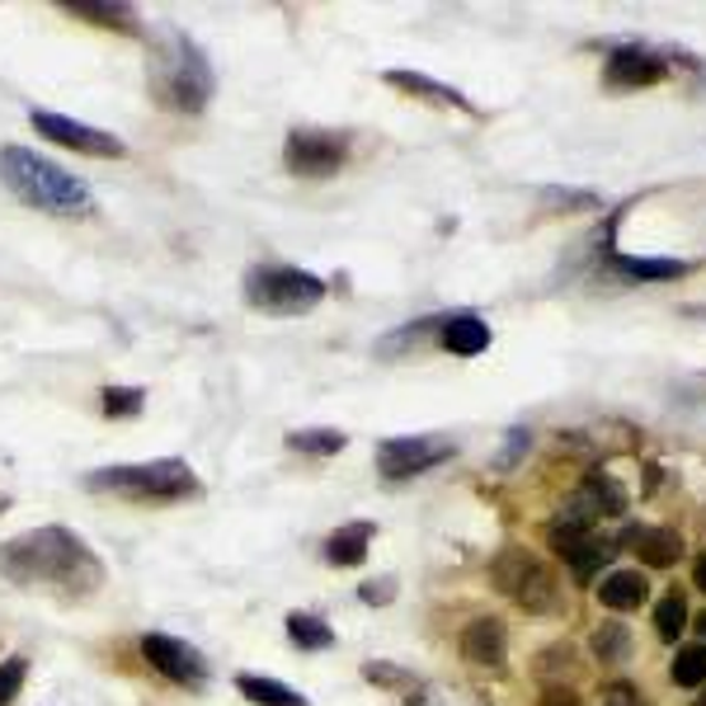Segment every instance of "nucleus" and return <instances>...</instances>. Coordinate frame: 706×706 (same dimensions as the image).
<instances>
[{"label": "nucleus", "instance_id": "obj_1", "mask_svg": "<svg viewBox=\"0 0 706 706\" xmlns=\"http://www.w3.org/2000/svg\"><path fill=\"white\" fill-rule=\"evenodd\" d=\"M0 574L20 589H62V593H95L104 584V565L71 528H33L0 542Z\"/></svg>", "mask_w": 706, "mask_h": 706}, {"label": "nucleus", "instance_id": "obj_2", "mask_svg": "<svg viewBox=\"0 0 706 706\" xmlns=\"http://www.w3.org/2000/svg\"><path fill=\"white\" fill-rule=\"evenodd\" d=\"M165 43H156V62H152V95L160 108L184 118H198L203 108L212 104V62L203 58V48L179 29L160 33Z\"/></svg>", "mask_w": 706, "mask_h": 706}, {"label": "nucleus", "instance_id": "obj_3", "mask_svg": "<svg viewBox=\"0 0 706 706\" xmlns=\"http://www.w3.org/2000/svg\"><path fill=\"white\" fill-rule=\"evenodd\" d=\"M0 179H6V189L24 208L58 212V217L90 212V184L62 170V165H52L48 156L29 152V146H0Z\"/></svg>", "mask_w": 706, "mask_h": 706}, {"label": "nucleus", "instance_id": "obj_4", "mask_svg": "<svg viewBox=\"0 0 706 706\" xmlns=\"http://www.w3.org/2000/svg\"><path fill=\"white\" fill-rule=\"evenodd\" d=\"M85 490L118 495V499H133V505H179V499L203 495V480L189 461L160 457V461H142V467H100L85 476Z\"/></svg>", "mask_w": 706, "mask_h": 706}, {"label": "nucleus", "instance_id": "obj_5", "mask_svg": "<svg viewBox=\"0 0 706 706\" xmlns=\"http://www.w3.org/2000/svg\"><path fill=\"white\" fill-rule=\"evenodd\" d=\"M246 307L264 315H307L325 302V283L292 264H255L246 273Z\"/></svg>", "mask_w": 706, "mask_h": 706}, {"label": "nucleus", "instance_id": "obj_6", "mask_svg": "<svg viewBox=\"0 0 706 706\" xmlns=\"http://www.w3.org/2000/svg\"><path fill=\"white\" fill-rule=\"evenodd\" d=\"M283 165L297 179H330L349 165V137L325 127H292L283 142Z\"/></svg>", "mask_w": 706, "mask_h": 706}, {"label": "nucleus", "instance_id": "obj_7", "mask_svg": "<svg viewBox=\"0 0 706 706\" xmlns=\"http://www.w3.org/2000/svg\"><path fill=\"white\" fill-rule=\"evenodd\" d=\"M29 123H33V133H39V137H48L52 146H66V152H76V156H95V160L127 156V142L123 137L100 133V127H85V123L66 118V114H52V108H33Z\"/></svg>", "mask_w": 706, "mask_h": 706}, {"label": "nucleus", "instance_id": "obj_8", "mask_svg": "<svg viewBox=\"0 0 706 706\" xmlns=\"http://www.w3.org/2000/svg\"><path fill=\"white\" fill-rule=\"evenodd\" d=\"M453 453H457V443L438 438V434L386 438V443H377V471H382V480H411L419 471H434L438 461H448Z\"/></svg>", "mask_w": 706, "mask_h": 706}, {"label": "nucleus", "instance_id": "obj_9", "mask_svg": "<svg viewBox=\"0 0 706 706\" xmlns=\"http://www.w3.org/2000/svg\"><path fill=\"white\" fill-rule=\"evenodd\" d=\"M137 645H142L146 664H152L156 674H165L170 683H179V687H203V683H208V660H203L189 641L165 636V631H146Z\"/></svg>", "mask_w": 706, "mask_h": 706}, {"label": "nucleus", "instance_id": "obj_10", "mask_svg": "<svg viewBox=\"0 0 706 706\" xmlns=\"http://www.w3.org/2000/svg\"><path fill=\"white\" fill-rule=\"evenodd\" d=\"M608 81L617 85V90L655 85V81H664V58H655L650 48L622 43V48H612V58H608Z\"/></svg>", "mask_w": 706, "mask_h": 706}, {"label": "nucleus", "instance_id": "obj_11", "mask_svg": "<svg viewBox=\"0 0 706 706\" xmlns=\"http://www.w3.org/2000/svg\"><path fill=\"white\" fill-rule=\"evenodd\" d=\"M626 509V495L617 480H608V476H589L580 495H574V505H570V518L574 523H589V518H612V513H622Z\"/></svg>", "mask_w": 706, "mask_h": 706}, {"label": "nucleus", "instance_id": "obj_12", "mask_svg": "<svg viewBox=\"0 0 706 706\" xmlns=\"http://www.w3.org/2000/svg\"><path fill=\"white\" fill-rule=\"evenodd\" d=\"M438 344L457 353V359H476V353L490 349V325L480 315H448L438 330Z\"/></svg>", "mask_w": 706, "mask_h": 706}, {"label": "nucleus", "instance_id": "obj_13", "mask_svg": "<svg viewBox=\"0 0 706 706\" xmlns=\"http://www.w3.org/2000/svg\"><path fill=\"white\" fill-rule=\"evenodd\" d=\"M461 655H467L471 664H505V626H499L495 617H476L467 631H461Z\"/></svg>", "mask_w": 706, "mask_h": 706}, {"label": "nucleus", "instance_id": "obj_14", "mask_svg": "<svg viewBox=\"0 0 706 706\" xmlns=\"http://www.w3.org/2000/svg\"><path fill=\"white\" fill-rule=\"evenodd\" d=\"M66 14H76L85 24H100V29H118V33H137L142 20L133 6H114V0H66L62 6Z\"/></svg>", "mask_w": 706, "mask_h": 706}, {"label": "nucleus", "instance_id": "obj_15", "mask_svg": "<svg viewBox=\"0 0 706 706\" xmlns=\"http://www.w3.org/2000/svg\"><path fill=\"white\" fill-rule=\"evenodd\" d=\"M608 269H617L626 278H641V283H664V278H683L693 264H687V259H636V255L608 250Z\"/></svg>", "mask_w": 706, "mask_h": 706}, {"label": "nucleus", "instance_id": "obj_16", "mask_svg": "<svg viewBox=\"0 0 706 706\" xmlns=\"http://www.w3.org/2000/svg\"><path fill=\"white\" fill-rule=\"evenodd\" d=\"M373 523H349L340 532L325 537V561L330 565H363L367 561V542H373Z\"/></svg>", "mask_w": 706, "mask_h": 706}, {"label": "nucleus", "instance_id": "obj_17", "mask_svg": "<svg viewBox=\"0 0 706 706\" xmlns=\"http://www.w3.org/2000/svg\"><path fill=\"white\" fill-rule=\"evenodd\" d=\"M631 547H636V556L645 565H655V570H664V565H674L678 561V551H683V542H678V532H668V528H636L626 537Z\"/></svg>", "mask_w": 706, "mask_h": 706}, {"label": "nucleus", "instance_id": "obj_18", "mask_svg": "<svg viewBox=\"0 0 706 706\" xmlns=\"http://www.w3.org/2000/svg\"><path fill=\"white\" fill-rule=\"evenodd\" d=\"M599 599L608 608H617V612H631V608H641L650 599V584H645L641 570H612L603 580V589H599Z\"/></svg>", "mask_w": 706, "mask_h": 706}, {"label": "nucleus", "instance_id": "obj_19", "mask_svg": "<svg viewBox=\"0 0 706 706\" xmlns=\"http://www.w3.org/2000/svg\"><path fill=\"white\" fill-rule=\"evenodd\" d=\"M236 687H240V697L255 706H307L302 693H292L288 683L264 678V674H236Z\"/></svg>", "mask_w": 706, "mask_h": 706}, {"label": "nucleus", "instance_id": "obj_20", "mask_svg": "<svg viewBox=\"0 0 706 706\" xmlns=\"http://www.w3.org/2000/svg\"><path fill=\"white\" fill-rule=\"evenodd\" d=\"M386 85L405 90V95H419V100H434V104H448V108H471L467 100L457 95V90L438 85L434 76H424V71H386Z\"/></svg>", "mask_w": 706, "mask_h": 706}, {"label": "nucleus", "instance_id": "obj_21", "mask_svg": "<svg viewBox=\"0 0 706 706\" xmlns=\"http://www.w3.org/2000/svg\"><path fill=\"white\" fill-rule=\"evenodd\" d=\"M283 448L302 453V457H334V453L349 448V434H340V429H292L283 438Z\"/></svg>", "mask_w": 706, "mask_h": 706}, {"label": "nucleus", "instance_id": "obj_22", "mask_svg": "<svg viewBox=\"0 0 706 706\" xmlns=\"http://www.w3.org/2000/svg\"><path fill=\"white\" fill-rule=\"evenodd\" d=\"M513 599H523V603H528V612H556V608H561V593H556V574H551V570H542V565H532V570H528V580L518 584Z\"/></svg>", "mask_w": 706, "mask_h": 706}, {"label": "nucleus", "instance_id": "obj_23", "mask_svg": "<svg viewBox=\"0 0 706 706\" xmlns=\"http://www.w3.org/2000/svg\"><path fill=\"white\" fill-rule=\"evenodd\" d=\"M443 321H448V315H424V321H415V325H401V330H392V334H386V340L377 344V353H382V359H396V353H405L411 344L434 340V334L443 330Z\"/></svg>", "mask_w": 706, "mask_h": 706}, {"label": "nucleus", "instance_id": "obj_24", "mask_svg": "<svg viewBox=\"0 0 706 706\" xmlns=\"http://www.w3.org/2000/svg\"><path fill=\"white\" fill-rule=\"evenodd\" d=\"M537 561L523 551V547H509V551H499L495 556V565H490V580H495V589H505V593H518V584L528 580V570H532Z\"/></svg>", "mask_w": 706, "mask_h": 706}, {"label": "nucleus", "instance_id": "obj_25", "mask_svg": "<svg viewBox=\"0 0 706 706\" xmlns=\"http://www.w3.org/2000/svg\"><path fill=\"white\" fill-rule=\"evenodd\" d=\"M100 411L108 419H137L146 411V392L142 386H118V382H108L104 392H100Z\"/></svg>", "mask_w": 706, "mask_h": 706}, {"label": "nucleus", "instance_id": "obj_26", "mask_svg": "<svg viewBox=\"0 0 706 706\" xmlns=\"http://www.w3.org/2000/svg\"><path fill=\"white\" fill-rule=\"evenodd\" d=\"M288 636L302 645V650H330V645H334L330 622L315 617V612H292V617H288Z\"/></svg>", "mask_w": 706, "mask_h": 706}, {"label": "nucleus", "instance_id": "obj_27", "mask_svg": "<svg viewBox=\"0 0 706 706\" xmlns=\"http://www.w3.org/2000/svg\"><path fill=\"white\" fill-rule=\"evenodd\" d=\"M608 556H612V547H603V542H593V537H580L570 551H565V561H570V574L580 584H589L593 580V570H603L608 565Z\"/></svg>", "mask_w": 706, "mask_h": 706}, {"label": "nucleus", "instance_id": "obj_28", "mask_svg": "<svg viewBox=\"0 0 706 706\" xmlns=\"http://www.w3.org/2000/svg\"><path fill=\"white\" fill-rule=\"evenodd\" d=\"M655 626H660L664 641H678V636H683V626H687V603H683L678 589L660 599V608H655Z\"/></svg>", "mask_w": 706, "mask_h": 706}, {"label": "nucleus", "instance_id": "obj_29", "mask_svg": "<svg viewBox=\"0 0 706 706\" xmlns=\"http://www.w3.org/2000/svg\"><path fill=\"white\" fill-rule=\"evenodd\" d=\"M674 683L678 687H697L706 683V645H687L674 655Z\"/></svg>", "mask_w": 706, "mask_h": 706}, {"label": "nucleus", "instance_id": "obj_30", "mask_svg": "<svg viewBox=\"0 0 706 706\" xmlns=\"http://www.w3.org/2000/svg\"><path fill=\"white\" fill-rule=\"evenodd\" d=\"M626 645H631V636H626V626H617V622L593 631V650H599V660H608V664L626 660Z\"/></svg>", "mask_w": 706, "mask_h": 706}, {"label": "nucleus", "instance_id": "obj_31", "mask_svg": "<svg viewBox=\"0 0 706 706\" xmlns=\"http://www.w3.org/2000/svg\"><path fill=\"white\" fill-rule=\"evenodd\" d=\"M24 678H29V660H6L0 664V706H10L14 697H20V687H24Z\"/></svg>", "mask_w": 706, "mask_h": 706}, {"label": "nucleus", "instance_id": "obj_32", "mask_svg": "<svg viewBox=\"0 0 706 706\" xmlns=\"http://www.w3.org/2000/svg\"><path fill=\"white\" fill-rule=\"evenodd\" d=\"M363 678H373V683H382V687H411V683H419V678H411L405 668H396V664H363Z\"/></svg>", "mask_w": 706, "mask_h": 706}, {"label": "nucleus", "instance_id": "obj_33", "mask_svg": "<svg viewBox=\"0 0 706 706\" xmlns=\"http://www.w3.org/2000/svg\"><path fill=\"white\" fill-rule=\"evenodd\" d=\"M359 599L373 603V608L392 603V599H396V580H367V584H359Z\"/></svg>", "mask_w": 706, "mask_h": 706}, {"label": "nucleus", "instance_id": "obj_34", "mask_svg": "<svg viewBox=\"0 0 706 706\" xmlns=\"http://www.w3.org/2000/svg\"><path fill=\"white\" fill-rule=\"evenodd\" d=\"M599 706H641V697H636V687H631V683H612Z\"/></svg>", "mask_w": 706, "mask_h": 706}, {"label": "nucleus", "instance_id": "obj_35", "mask_svg": "<svg viewBox=\"0 0 706 706\" xmlns=\"http://www.w3.org/2000/svg\"><path fill=\"white\" fill-rule=\"evenodd\" d=\"M523 448H528V429H513V434H509V443H505V457H499V467H513L518 453H523Z\"/></svg>", "mask_w": 706, "mask_h": 706}, {"label": "nucleus", "instance_id": "obj_36", "mask_svg": "<svg viewBox=\"0 0 706 706\" xmlns=\"http://www.w3.org/2000/svg\"><path fill=\"white\" fill-rule=\"evenodd\" d=\"M542 706H580V702H574L570 687L556 683V687H547V693H542Z\"/></svg>", "mask_w": 706, "mask_h": 706}, {"label": "nucleus", "instance_id": "obj_37", "mask_svg": "<svg viewBox=\"0 0 706 706\" xmlns=\"http://www.w3.org/2000/svg\"><path fill=\"white\" fill-rule=\"evenodd\" d=\"M697 589L706 593V556H697Z\"/></svg>", "mask_w": 706, "mask_h": 706}, {"label": "nucleus", "instance_id": "obj_38", "mask_svg": "<svg viewBox=\"0 0 706 706\" xmlns=\"http://www.w3.org/2000/svg\"><path fill=\"white\" fill-rule=\"evenodd\" d=\"M6 509H10V499H6V495H0V513H6Z\"/></svg>", "mask_w": 706, "mask_h": 706}, {"label": "nucleus", "instance_id": "obj_39", "mask_svg": "<svg viewBox=\"0 0 706 706\" xmlns=\"http://www.w3.org/2000/svg\"><path fill=\"white\" fill-rule=\"evenodd\" d=\"M697 626H702V636H706V617H702V622H697Z\"/></svg>", "mask_w": 706, "mask_h": 706}, {"label": "nucleus", "instance_id": "obj_40", "mask_svg": "<svg viewBox=\"0 0 706 706\" xmlns=\"http://www.w3.org/2000/svg\"><path fill=\"white\" fill-rule=\"evenodd\" d=\"M697 706H706V693H702V697H697Z\"/></svg>", "mask_w": 706, "mask_h": 706}]
</instances>
